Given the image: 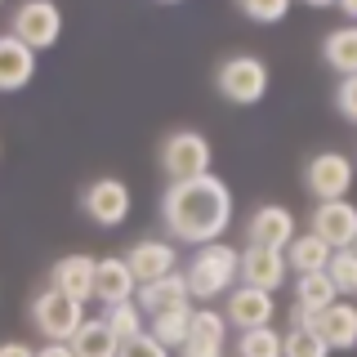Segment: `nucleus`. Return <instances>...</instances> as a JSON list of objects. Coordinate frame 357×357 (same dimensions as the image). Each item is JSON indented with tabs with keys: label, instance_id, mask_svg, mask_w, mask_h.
I'll return each instance as SVG.
<instances>
[{
	"label": "nucleus",
	"instance_id": "nucleus-22",
	"mask_svg": "<svg viewBox=\"0 0 357 357\" xmlns=\"http://www.w3.org/2000/svg\"><path fill=\"white\" fill-rule=\"evenodd\" d=\"M335 299H340V290L331 286L326 273H308V277H295V308H304L308 317H321Z\"/></svg>",
	"mask_w": 357,
	"mask_h": 357
},
{
	"label": "nucleus",
	"instance_id": "nucleus-9",
	"mask_svg": "<svg viewBox=\"0 0 357 357\" xmlns=\"http://www.w3.org/2000/svg\"><path fill=\"white\" fill-rule=\"evenodd\" d=\"M277 317V299L268 290H255V286H232L223 295V321L237 331H259V326H273Z\"/></svg>",
	"mask_w": 357,
	"mask_h": 357
},
{
	"label": "nucleus",
	"instance_id": "nucleus-16",
	"mask_svg": "<svg viewBox=\"0 0 357 357\" xmlns=\"http://www.w3.org/2000/svg\"><path fill=\"white\" fill-rule=\"evenodd\" d=\"M312 331L326 340L331 353H349L357 349V304L353 299H335V304L312 321Z\"/></svg>",
	"mask_w": 357,
	"mask_h": 357
},
{
	"label": "nucleus",
	"instance_id": "nucleus-14",
	"mask_svg": "<svg viewBox=\"0 0 357 357\" xmlns=\"http://www.w3.org/2000/svg\"><path fill=\"white\" fill-rule=\"evenodd\" d=\"M94 273H98L94 255H63V259L50 268V286L63 290V295H72L76 304H89V299H94Z\"/></svg>",
	"mask_w": 357,
	"mask_h": 357
},
{
	"label": "nucleus",
	"instance_id": "nucleus-27",
	"mask_svg": "<svg viewBox=\"0 0 357 357\" xmlns=\"http://www.w3.org/2000/svg\"><path fill=\"white\" fill-rule=\"evenodd\" d=\"M326 277L340 290V299H353L357 304V250H335L331 264H326Z\"/></svg>",
	"mask_w": 357,
	"mask_h": 357
},
{
	"label": "nucleus",
	"instance_id": "nucleus-4",
	"mask_svg": "<svg viewBox=\"0 0 357 357\" xmlns=\"http://www.w3.org/2000/svg\"><path fill=\"white\" fill-rule=\"evenodd\" d=\"M215 89L237 107H255L268 94V67L255 54H232L215 67Z\"/></svg>",
	"mask_w": 357,
	"mask_h": 357
},
{
	"label": "nucleus",
	"instance_id": "nucleus-19",
	"mask_svg": "<svg viewBox=\"0 0 357 357\" xmlns=\"http://www.w3.org/2000/svg\"><path fill=\"white\" fill-rule=\"evenodd\" d=\"M139 308L156 317V312H174V308H192V290H188V277L183 273H170L152 286H139Z\"/></svg>",
	"mask_w": 357,
	"mask_h": 357
},
{
	"label": "nucleus",
	"instance_id": "nucleus-2",
	"mask_svg": "<svg viewBox=\"0 0 357 357\" xmlns=\"http://www.w3.org/2000/svg\"><path fill=\"white\" fill-rule=\"evenodd\" d=\"M188 277V290L192 299L210 304V299L228 295L232 286H241V250H232L228 241H215V245H197L192 259L183 268Z\"/></svg>",
	"mask_w": 357,
	"mask_h": 357
},
{
	"label": "nucleus",
	"instance_id": "nucleus-24",
	"mask_svg": "<svg viewBox=\"0 0 357 357\" xmlns=\"http://www.w3.org/2000/svg\"><path fill=\"white\" fill-rule=\"evenodd\" d=\"M188 326H192V308H174V312H156V317H148V335L161 349H183L188 340Z\"/></svg>",
	"mask_w": 357,
	"mask_h": 357
},
{
	"label": "nucleus",
	"instance_id": "nucleus-20",
	"mask_svg": "<svg viewBox=\"0 0 357 357\" xmlns=\"http://www.w3.org/2000/svg\"><path fill=\"white\" fill-rule=\"evenodd\" d=\"M331 245L317 237V232H295V241L286 245V268L295 277H308V273H326L331 264Z\"/></svg>",
	"mask_w": 357,
	"mask_h": 357
},
{
	"label": "nucleus",
	"instance_id": "nucleus-23",
	"mask_svg": "<svg viewBox=\"0 0 357 357\" xmlns=\"http://www.w3.org/2000/svg\"><path fill=\"white\" fill-rule=\"evenodd\" d=\"M72 353H76V357H116V353H121V340L107 331V321H103V317H89L85 326L76 331Z\"/></svg>",
	"mask_w": 357,
	"mask_h": 357
},
{
	"label": "nucleus",
	"instance_id": "nucleus-17",
	"mask_svg": "<svg viewBox=\"0 0 357 357\" xmlns=\"http://www.w3.org/2000/svg\"><path fill=\"white\" fill-rule=\"evenodd\" d=\"M282 282H286V255L264 250V245H245L241 250V286H255V290L273 295Z\"/></svg>",
	"mask_w": 357,
	"mask_h": 357
},
{
	"label": "nucleus",
	"instance_id": "nucleus-26",
	"mask_svg": "<svg viewBox=\"0 0 357 357\" xmlns=\"http://www.w3.org/2000/svg\"><path fill=\"white\" fill-rule=\"evenodd\" d=\"M143 317H148V312L139 308V299H130V304H116V308H103L107 331L116 335L121 344H126V340H139V335L148 331V321H143Z\"/></svg>",
	"mask_w": 357,
	"mask_h": 357
},
{
	"label": "nucleus",
	"instance_id": "nucleus-8",
	"mask_svg": "<svg viewBox=\"0 0 357 357\" xmlns=\"http://www.w3.org/2000/svg\"><path fill=\"white\" fill-rule=\"evenodd\" d=\"M130 206H134V192L126 178H94L81 192V210L98 228H121L130 219Z\"/></svg>",
	"mask_w": 357,
	"mask_h": 357
},
{
	"label": "nucleus",
	"instance_id": "nucleus-29",
	"mask_svg": "<svg viewBox=\"0 0 357 357\" xmlns=\"http://www.w3.org/2000/svg\"><path fill=\"white\" fill-rule=\"evenodd\" d=\"M241 14L250 22H282L290 14V0H241Z\"/></svg>",
	"mask_w": 357,
	"mask_h": 357
},
{
	"label": "nucleus",
	"instance_id": "nucleus-1",
	"mask_svg": "<svg viewBox=\"0 0 357 357\" xmlns=\"http://www.w3.org/2000/svg\"><path fill=\"white\" fill-rule=\"evenodd\" d=\"M165 241L174 245H215L232 228V188L210 170L188 183H170L161 197Z\"/></svg>",
	"mask_w": 357,
	"mask_h": 357
},
{
	"label": "nucleus",
	"instance_id": "nucleus-10",
	"mask_svg": "<svg viewBox=\"0 0 357 357\" xmlns=\"http://www.w3.org/2000/svg\"><path fill=\"white\" fill-rule=\"evenodd\" d=\"M126 264H130V273H134L139 286H152V282H161V277L178 273V245L165 241V237H139L130 245Z\"/></svg>",
	"mask_w": 357,
	"mask_h": 357
},
{
	"label": "nucleus",
	"instance_id": "nucleus-6",
	"mask_svg": "<svg viewBox=\"0 0 357 357\" xmlns=\"http://www.w3.org/2000/svg\"><path fill=\"white\" fill-rule=\"evenodd\" d=\"M161 170L170 183H188V178L210 174V139L201 130H174L161 143Z\"/></svg>",
	"mask_w": 357,
	"mask_h": 357
},
{
	"label": "nucleus",
	"instance_id": "nucleus-28",
	"mask_svg": "<svg viewBox=\"0 0 357 357\" xmlns=\"http://www.w3.org/2000/svg\"><path fill=\"white\" fill-rule=\"evenodd\" d=\"M286 357H331V349L312 326H290L286 331Z\"/></svg>",
	"mask_w": 357,
	"mask_h": 357
},
{
	"label": "nucleus",
	"instance_id": "nucleus-7",
	"mask_svg": "<svg viewBox=\"0 0 357 357\" xmlns=\"http://www.w3.org/2000/svg\"><path fill=\"white\" fill-rule=\"evenodd\" d=\"M353 178H357V165L344 152H317L304 165V183L317 201H349Z\"/></svg>",
	"mask_w": 357,
	"mask_h": 357
},
{
	"label": "nucleus",
	"instance_id": "nucleus-5",
	"mask_svg": "<svg viewBox=\"0 0 357 357\" xmlns=\"http://www.w3.org/2000/svg\"><path fill=\"white\" fill-rule=\"evenodd\" d=\"M9 36L22 40L31 54L54 50L59 36H63V9L54 5V0H27V5H18L14 14H9Z\"/></svg>",
	"mask_w": 357,
	"mask_h": 357
},
{
	"label": "nucleus",
	"instance_id": "nucleus-32",
	"mask_svg": "<svg viewBox=\"0 0 357 357\" xmlns=\"http://www.w3.org/2000/svg\"><path fill=\"white\" fill-rule=\"evenodd\" d=\"M0 357H36V349L22 340H9V344H0Z\"/></svg>",
	"mask_w": 357,
	"mask_h": 357
},
{
	"label": "nucleus",
	"instance_id": "nucleus-11",
	"mask_svg": "<svg viewBox=\"0 0 357 357\" xmlns=\"http://www.w3.org/2000/svg\"><path fill=\"white\" fill-rule=\"evenodd\" d=\"M308 232H317L331 250H353V241H357V206L353 201H317Z\"/></svg>",
	"mask_w": 357,
	"mask_h": 357
},
{
	"label": "nucleus",
	"instance_id": "nucleus-35",
	"mask_svg": "<svg viewBox=\"0 0 357 357\" xmlns=\"http://www.w3.org/2000/svg\"><path fill=\"white\" fill-rule=\"evenodd\" d=\"M353 250H357V241H353Z\"/></svg>",
	"mask_w": 357,
	"mask_h": 357
},
{
	"label": "nucleus",
	"instance_id": "nucleus-31",
	"mask_svg": "<svg viewBox=\"0 0 357 357\" xmlns=\"http://www.w3.org/2000/svg\"><path fill=\"white\" fill-rule=\"evenodd\" d=\"M116 357H170V349H161V344H156L152 335L143 331L139 340H126V344H121V353H116Z\"/></svg>",
	"mask_w": 357,
	"mask_h": 357
},
{
	"label": "nucleus",
	"instance_id": "nucleus-33",
	"mask_svg": "<svg viewBox=\"0 0 357 357\" xmlns=\"http://www.w3.org/2000/svg\"><path fill=\"white\" fill-rule=\"evenodd\" d=\"M36 357H76L72 344H45V349H36Z\"/></svg>",
	"mask_w": 357,
	"mask_h": 357
},
{
	"label": "nucleus",
	"instance_id": "nucleus-15",
	"mask_svg": "<svg viewBox=\"0 0 357 357\" xmlns=\"http://www.w3.org/2000/svg\"><path fill=\"white\" fill-rule=\"evenodd\" d=\"M134 295H139V282H134L130 264L121 259V255L98 259V273H94V299H98V304L116 308V304H130Z\"/></svg>",
	"mask_w": 357,
	"mask_h": 357
},
{
	"label": "nucleus",
	"instance_id": "nucleus-18",
	"mask_svg": "<svg viewBox=\"0 0 357 357\" xmlns=\"http://www.w3.org/2000/svg\"><path fill=\"white\" fill-rule=\"evenodd\" d=\"M31 76H36V54L5 31V36H0V94H18V89H27Z\"/></svg>",
	"mask_w": 357,
	"mask_h": 357
},
{
	"label": "nucleus",
	"instance_id": "nucleus-21",
	"mask_svg": "<svg viewBox=\"0 0 357 357\" xmlns=\"http://www.w3.org/2000/svg\"><path fill=\"white\" fill-rule=\"evenodd\" d=\"M321 63L331 67V72H340V81L344 76H357V27H335L326 31V40H321Z\"/></svg>",
	"mask_w": 357,
	"mask_h": 357
},
{
	"label": "nucleus",
	"instance_id": "nucleus-12",
	"mask_svg": "<svg viewBox=\"0 0 357 357\" xmlns=\"http://www.w3.org/2000/svg\"><path fill=\"white\" fill-rule=\"evenodd\" d=\"M295 215H290L286 206H259L250 215V223H245V245H264V250H282L286 255V245L295 241Z\"/></svg>",
	"mask_w": 357,
	"mask_h": 357
},
{
	"label": "nucleus",
	"instance_id": "nucleus-3",
	"mask_svg": "<svg viewBox=\"0 0 357 357\" xmlns=\"http://www.w3.org/2000/svg\"><path fill=\"white\" fill-rule=\"evenodd\" d=\"M85 304H76L72 295L45 286L36 299H31V326L45 335V344H72L76 331L85 326Z\"/></svg>",
	"mask_w": 357,
	"mask_h": 357
},
{
	"label": "nucleus",
	"instance_id": "nucleus-30",
	"mask_svg": "<svg viewBox=\"0 0 357 357\" xmlns=\"http://www.w3.org/2000/svg\"><path fill=\"white\" fill-rule=\"evenodd\" d=\"M335 107H340L344 121L357 126V76H344V81H340V89H335Z\"/></svg>",
	"mask_w": 357,
	"mask_h": 357
},
{
	"label": "nucleus",
	"instance_id": "nucleus-25",
	"mask_svg": "<svg viewBox=\"0 0 357 357\" xmlns=\"http://www.w3.org/2000/svg\"><path fill=\"white\" fill-rule=\"evenodd\" d=\"M237 357H286V335L277 326L241 331L237 335Z\"/></svg>",
	"mask_w": 357,
	"mask_h": 357
},
{
	"label": "nucleus",
	"instance_id": "nucleus-13",
	"mask_svg": "<svg viewBox=\"0 0 357 357\" xmlns=\"http://www.w3.org/2000/svg\"><path fill=\"white\" fill-rule=\"evenodd\" d=\"M228 353V321L219 308H192V326L178 357H223Z\"/></svg>",
	"mask_w": 357,
	"mask_h": 357
},
{
	"label": "nucleus",
	"instance_id": "nucleus-34",
	"mask_svg": "<svg viewBox=\"0 0 357 357\" xmlns=\"http://www.w3.org/2000/svg\"><path fill=\"white\" fill-rule=\"evenodd\" d=\"M340 9H344V18H349V27H357V0H344Z\"/></svg>",
	"mask_w": 357,
	"mask_h": 357
}]
</instances>
